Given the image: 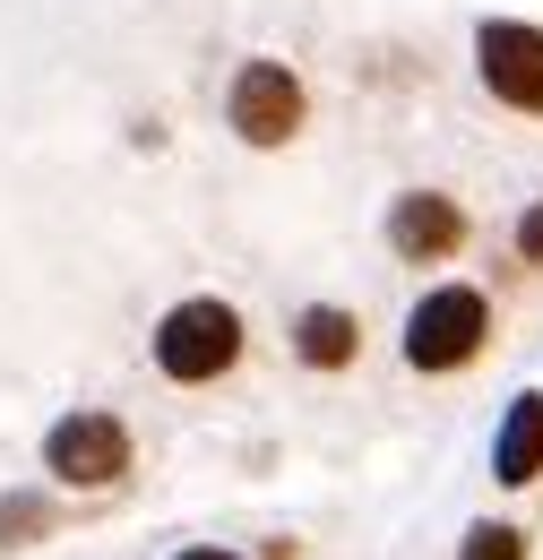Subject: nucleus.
I'll return each mask as SVG.
<instances>
[{
  "label": "nucleus",
  "instance_id": "obj_10",
  "mask_svg": "<svg viewBox=\"0 0 543 560\" xmlns=\"http://www.w3.org/2000/svg\"><path fill=\"white\" fill-rule=\"evenodd\" d=\"M518 259H527V268H543V208L518 215Z\"/></svg>",
  "mask_w": 543,
  "mask_h": 560
},
{
  "label": "nucleus",
  "instance_id": "obj_1",
  "mask_svg": "<svg viewBox=\"0 0 543 560\" xmlns=\"http://www.w3.org/2000/svg\"><path fill=\"white\" fill-rule=\"evenodd\" d=\"M483 328H492V311H483L475 284H440V293L414 302V319H406V362L414 371H458V362L483 353Z\"/></svg>",
  "mask_w": 543,
  "mask_h": 560
},
{
  "label": "nucleus",
  "instance_id": "obj_9",
  "mask_svg": "<svg viewBox=\"0 0 543 560\" xmlns=\"http://www.w3.org/2000/svg\"><path fill=\"white\" fill-rule=\"evenodd\" d=\"M466 560H527V535H518V526H475V535H466Z\"/></svg>",
  "mask_w": 543,
  "mask_h": 560
},
{
  "label": "nucleus",
  "instance_id": "obj_5",
  "mask_svg": "<svg viewBox=\"0 0 543 560\" xmlns=\"http://www.w3.org/2000/svg\"><path fill=\"white\" fill-rule=\"evenodd\" d=\"M122 466H130V440H122L113 415H69L61 431H53V475H61V483L95 491V483H113Z\"/></svg>",
  "mask_w": 543,
  "mask_h": 560
},
{
  "label": "nucleus",
  "instance_id": "obj_7",
  "mask_svg": "<svg viewBox=\"0 0 543 560\" xmlns=\"http://www.w3.org/2000/svg\"><path fill=\"white\" fill-rule=\"evenodd\" d=\"M543 466V397H518L509 422H500V440H492V475L500 483H527Z\"/></svg>",
  "mask_w": 543,
  "mask_h": 560
},
{
  "label": "nucleus",
  "instance_id": "obj_8",
  "mask_svg": "<svg viewBox=\"0 0 543 560\" xmlns=\"http://www.w3.org/2000/svg\"><path fill=\"white\" fill-rule=\"evenodd\" d=\"M293 353L320 362V371L354 362V319H345V311H302V319H293Z\"/></svg>",
  "mask_w": 543,
  "mask_h": 560
},
{
  "label": "nucleus",
  "instance_id": "obj_2",
  "mask_svg": "<svg viewBox=\"0 0 543 560\" xmlns=\"http://www.w3.org/2000/svg\"><path fill=\"white\" fill-rule=\"evenodd\" d=\"M233 353H242V319H233L224 302H182V311H164V328H155L164 380H216V371H233Z\"/></svg>",
  "mask_w": 543,
  "mask_h": 560
},
{
  "label": "nucleus",
  "instance_id": "obj_6",
  "mask_svg": "<svg viewBox=\"0 0 543 560\" xmlns=\"http://www.w3.org/2000/svg\"><path fill=\"white\" fill-rule=\"evenodd\" d=\"M389 242L406 250L414 268L458 259V242H466V208H458V199H440V190H406V199L389 208Z\"/></svg>",
  "mask_w": 543,
  "mask_h": 560
},
{
  "label": "nucleus",
  "instance_id": "obj_11",
  "mask_svg": "<svg viewBox=\"0 0 543 560\" xmlns=\"http://www.w3.org/2000/svg\"><path fill=\"white\" fill-rule=\"evenodd\" d=\"M182 560H233V552H182Z\"/></svg>",
  "mask_w": 543,
  "mask_h": 560
},
{
  "label": "nucleus",
  "instance_id": "obj_4",
  "mask_svg": "<svg viewBox=\"0 0 543 560\" xmlns=\"http://www.w3.org/2000/svg\"><path fill=\"white\" fill-rule=\"evenodd\" d=\"M224 113H233V130H242L251 147H285L293 130H302V78L285 70V61H242Z\"/></svg>",
  "mask_w": 543,
  "mask_h": 560
},
{
  "label": "nucleus",
  "instance_id": "obj_3",
  "mask_svg": "<svg viewBox=\"0 0 543 560\" xmlns=\"http://www.w3.org/2000/svg\"><path fill=\"white\" fill-rule=\"evenodd\" d=\"M475 70H483V86H492L509 113H535L543 121V26L492 18V26L475 35Z\"/></svg>",
  "mask_w": 543,
  "mask_h": 560
}]
</instances>
